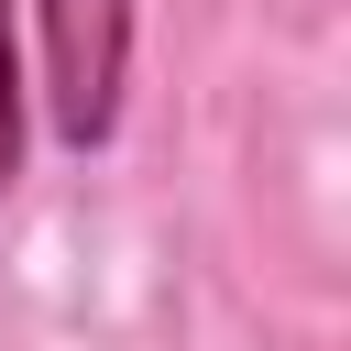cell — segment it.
Wrapping results in <instances>:
<instances>
[{
    "mask_svg": "<svg viewBox=\"0 0 351 351\" xmlns=\"http://www.w3.org/2000/svg\"><path fill=\"white\" fill-rule=\"evenodd\" d=\"M22 176V0H0V197Z\"/></svg>",
    "mask_w": 351,
    "mask_h": 351,
    "instance_id": "cell-2",
    "label": "cell"
},
{
    "mask_svg": "<svg viewBox=\"0 0 351 351\" xmlns=\"http://www.w3.org/2000/svg\"><path fill=\"white\" fill-rule=\"evenodd\" d=\"M44 11V99L55 132L88 154L121 132V77H132V0H33Z\"/></svg>",
    "mask_w": 351,
    "mask_h": 351,
    "instance_id": "cell-1",
    "label": "cell"
}]
</instances>
